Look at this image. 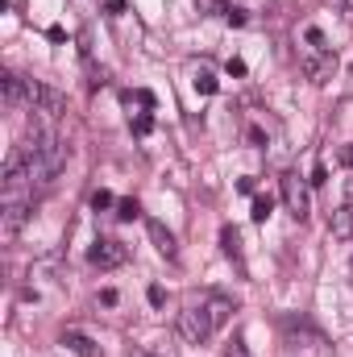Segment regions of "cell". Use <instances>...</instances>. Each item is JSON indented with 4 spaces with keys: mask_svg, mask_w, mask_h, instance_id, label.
<instances>
[{
    "mask_svg": "<svg viewBox=\"0 0 353 357\" xmlns=\"http://www.w3.org/2000/svg\"><path fill=\"white\" fill-rule=\"evenodd\" d=\"M308 187H312V183L299 178L295 171L283 175V204H287V212H291L295 220H308V216H312V191H308Z\"/></svg>",
    "mask_w": 353,
    "mask_h": 357,
    "instance_id": "cell-1",
    "label": "cell"
},
{
    "mask_svg": "<svg viewBox=\"0 0 353 357\" xmlns=\"http://www.w3.org/2000/svg\"><path fill=\"white\" fill-rule=\"evenodd\" d=\"M212 333H216V328H212V320H208L204 307H187V312H179V337H183L187 345H204Z\"/></svg>",
    "mask_w": 353,
    "mask_h": 357,
    "instance_id": "cell-2",
    "label": "cell"
},
{
    "mask_svg": "<svg viewBox=\"0 0 353 357\" xmlns=\"http://www.w3.org/2000/svg\"><path fill=\"white\" fill-rule=\"evenodd\" d=\"M299 67H303V75H308L312 84H324V79L337 71V59H333V50H312V46H303V50H299Z\"/></svg>",
    "mask_w": 353,
    "mask_h": 357,
    "instance_id": "cell-3",
    "label": "cell"
},
{
    "mask_svg": "<svg viewBox=\"0 0 353 357\" xmlns=\"http://www.w3.org/2000/svg\"><path fill=\"white\" fill-rule=\"evenodd\" d=\"M29 216H33V204H0V237L17 241L21 229L29 225Z\"/></svg>",
    "mask_w": 353,
    "mask_h": 357,
    "instance_id": "cell-4",
    "label": "cell"
},
{
    "mask_svg": "<svg viewBox=\"0 0 353 357\" xmlns=\"http://www.w3.org/2000/svg\"><path fill=\"white\" fill-rule=\"evenodd\" d=\"M125 258H129V250H125L117 237H100V241L88 250V262L91 266H100V270H117Z\"/></svg>",
    "mask_w": 353,
    "mask_h": 357,
    "instance_id": "cell-5",
    "label": "cell"
},
{
    "mask_svg": "<svg viewBox=\"0 0 353 357\" xmlns=\"http://www.w3.org/2000/svg\"><path fill=\"white\" fill-rule=\"evenodd\" d=\"M200 307L208 312V320H212V328H225V324H229V316H233V299H229L225 291H208Z\"/></svg>",
    "mask_w": 353,
    "mask_h": 357,
    "instance_id": "cell-6",
    "label": "cell"
},
{
    "mask_svg": "<svg viewBox=\"0 0 353 357\" xmlns=\"http://www.w3.org/2000/svg\"><path fill=\"white\" fill-rule=\"evenodd\" d=\"M146 229H150V241H154V250L163 254V258H179V245H175V233L163 225V220H146Z\"/></svg>",
    "mask_w": 353,
    "mask_h": 357,
    "instance_id": "cell-7",
    "label": "cell"
},
{
    "mask_svg": "<svg viewBox=\"0 0 353 357\" xmlns=\"http://www.w3.org/2000/svg\"><path fill=\"white\" fill-rule=\"evenodd\" d=\"M0 91H4V108H8V112L25 108V79H21V75L4 71V75H0Z\"/></svg>",
    "mask_w": 353,
    "mask_h": 357,
    "instance_id": "cell-8",
    "label": "cell"
},
{
    "mask_svg": "<svg viewBox=\"0 0 353 357\" xmlns=\"http://www.w3.org/2000/svg\"><path fill=\"white\" fill-rule=\"evenodd\" d=\"M220 250H225V258H229L237 270H246V258H241V233H237L233 225L220 229Z\"/></svg>",
    "mask_w": 353,
    "mask_h": 357,
    "instance_id": "cell-9",
    "label": "cell"
},
{
    "mask_svg": "<svg viewBox=\"0 0 353 357\" xmlns=\"http://www.w3.org/2000/svg\"><path fill=\"white\" fill-rule=\"evenodd\" d=\"M329 229H333V237H337V241H353V204H341V208L333 212Z\"/></svg>",
    "mask_w": 353,
    "mask_h": 357,
    "instance_id": "cell-10",
    "label": "cell"
},
{
    "mask_svg": "<svg viewBox=\"0 0 353 357\" xmlns=\"http://www.w3.org/2000/svg\"><path fill=\"white\" fill-rule=\"evenodd\" d=\"M63 345H67L75 357H100V345H96L91 337H84V333H75V328L63 333Z\"/></svg>",
    "mask_w": 353,
    "mask_h": 357,
    "instance_id": "cell-11",
    "label": "cell"
},
{
    "mask_svg": "<svg viewBox=\"0 0 353 357\" xmlns=\"http://www.w3.org/2000/svg\"><path fill=\"white\" fill-rule=\"evenodd\" d=\"M191 84H195V91H200V96H212V91L220 88V84H216V75H212V71H208V67H200V71H195V79H191Z\"/></svg>",
    "mask_w": 353,
    "mask_h": 357,
    "instance_id": "cell-12",
    "label": "cell"
},
{
    "mask_svg": "<svg viewBox=\"0 0 353 357\" xmlns=\"http://www.w3.org/2000/svg\"><path fill=\"white\" fill-rule=\"evenodd\" d=\"M303 46H312V50H333L320 25H308V29H303Z\"/></svg>",
    "mask_w": 353,
    "mask_h": 357,
    "instance_id": "cell-13",
    "label": "cell"
},
{
    "mask_svg": "<svg viewBox=\"0 0 353 357\" xmlns=\"http://www.w3.org/2000/svg\"><path fill=\"white\" fill-rule=\"evenodd\" d=\"M270 212H274V199H270V195H254V212H250V216H254L258 225H266Z\"/></svg>",
    "mask_w": 353,
    "mask_h": 357,
    "instance_id": "cell-14",
    "label": "cell"
},
{
    "mask_svg": "<svg viewBox=\"0 0 353 357\" xmlns=\"http://www.w3.org/2000/svg\"><path fill=\"white\" fill-rule=\"evenodd\" d=\"M137 216H142L137 199H121V204H117V220H137Z\"/></svg>",
    "mask_w": 353,
    "mask_h": 357,
    "instance_id": "cell-15",
    "label": "cell"
},
{
    "mask_svg": "<svg viewBox=\"0 0 353 357\" xmlns=\"http://www.w3.org/2000/svg\"><path fill=\"white\" fill-rule=\"evenodd\" d=\"M225 357H254V354H250V345H246V337H233V341L225 345Z\"/></svg>",
    "mask_w": 353,
    "mask_h": 357,
    "instance_id": "cell-16",
    "label": "cell"
},
{
    "mask_svg": "<svg viewBox=\"0 0 353 357\" xmlns=\"http://www.w3.org/2000/svg\"><path fill=\"white\" fill-rule=\"evenodd\" d=\"M150 129H154V116H150V112H137V116H133V133H137V137H146Z\"/></svg>",
    "mask_w": 353,
    "mask_h": 357,
    "instance_id": "cell-17",
    "label": "cell"
},
{
    "mask_svg": "<svg viewBox=\"0 0 353 357\" xmlns=\"http://www.w3.org/2000/svg\"><path fill=\"white\" fill-rule=\"evenodd\" d=\"M225 21H229V25H237V29H241V25H250L246 8H225Z\"/></svg>",
    "mask_w": 353,
    "mask_h": 357,
    "instance_id": "cell-18",
    "label": "cell"
},
{
    "mask_svg": "<svg viewBox=\"0 0 353 357\" xmlns=\"http://www.w3.org/2000/svg\"><path fill=\"white\" fill-rule=\"evenodd\" d=\"M308 183H312V187H324V183H329V167H324V162H316V167H312V178H308Z\"/></svg>",
    "mask_w": 353,
    "mask_h": 357,
    "instance_id": "cell-19",
    "label": "cell"
},
{
    "mask_svg": "<svg viewBox=\"0 0 353 357\" xmlns=\"http://www.w3.org/2000/svg\"><path fill=\"white\" fill-rule=\"evenodd\" d=\"M91 208H96V212L112 208V195H108V191H96V195H91Z\"/></svg>",
    "mask_w": 353,
    "mask_h": 357,
    "instance_id": "cell-20",
    "label": "cell"
},
{
    "mask_svg": "<svg viewBox=\"0 0 353 357\" xmlns=\"http://www.w3.org/2000/svg\"><path fill=\"white\" fill-rule=\"evenodd\" d=\"M225 71H229L233 79H241V75H246V63H241V59H229V63H225Z\"/></svg>",
    "mask_w": 353,
    "mask_h": 357,
    "instance_id": "cell-21",
    "label": "cell"
},
{
    "mask_svg": "<svg viewBox=\"0 0 353 357\" xmlns=\"http://www.w3.org/2000/svg\"><path fill=\"white\" fill-rule=\"evenodd\" d=\"M146 299H150L154 307H163V303H167V291H163V287H150V291H146Z\"/></svg>",
    "mask_w": 353,
    "mask_h": 357,
    "instance_id": "cell-22",
    "label": "cell"
},
{
    "mask_svg": "<svg viewBox=\"0 0 353 357\" xmlns=\"http://www.w3.org/2000/svg\"><path fill=\"white\" fill-rule=\"evenodd\" d=\"M46 38H50V42H63V38H67V29H63V25H50V29H46Z\"/></svg>",
    "mask_w": 353,
    "mask_h": 357,
    "instance_id": "cell-23",
    "label": "cell"
},
{
    "mask_svg": "<svg viewBox=\"0 0 353 357\" xmlns=\"http://www.w3.org/2000/svg\"><path fill=\"white\" fill-rule=\"evenodd\" d=\"M237 191L241 195H254V178H237Z\"/></svg>",
    "mask_w": 353,
    "mask_h": 357,
    "instance_id": "cell-24",
    "label": "cell"
},
{
    "mask_svg": "<svg viewBox=\"0 0 353 357\" xmlns=\"http://www.w3.org/2000/svg\"><path fill=\"white\" fill-rule=\"evenodd\" d=\"M100 303L104 307H117V291H100Z\"/></svg>",
    "mask_w": 353,
    "mask_h": 357,
    "instance_id": "cell-25",
    "label": "cell"
},
{
    "mask_svg": "<svg viewBox=\"0 0 353 357\" xmlns=\"http://www.w3.org/2000/svg\"><path fill=\"white\" fill-rule=\"evenodd\" d=\"M108 4V13H125V0H104Z\"/></svg>",
    "mask_w": 353,
    "mask_h": 357,
    "instance_id": "cell-26",
    "label": "cell"
},
{
    "mask_svg": "<svg viewBox=\"0 0 353 357\" xmlns=\"http://www.w3.org/2000/svg\"><path fill=\"white\" fill-rule=\"evenodd\" d=\"M345 204H353V178L345 183Z\"/></svg>",
    "mask_w": 353,
    "mask_h": 357,
    "instance_id": "cell-27",
    "label": "cell"
},
{
    "mask_svg": "<svg viewBox=\"0 0 353 357\" xmlns=\"http://www.w3.org/2000/svg\"><path fill=\"white\" fill-rule=\"evenodd\" d=\"M350 162H353V150H350Z\"/></svg>",
    "mask_w": 353,
    "mask_h": 357,
    "instance_id": "cell-28",
    "label": "cell"
},
{
    "mask_svg": "<svg viewBox=\"0 0 353 357\" xmlns=\"http://www.w3.org/2000/svg\"><path fill=\"white\" fill-rule=\"evenodd\" d=\"M341 4H345V0H341Z\"/></svg>",
    "mask_w": 353,
    "mask_h": 357,
    "instance_id": "cell-29",
    "label": "cell"
}]
</instances>
